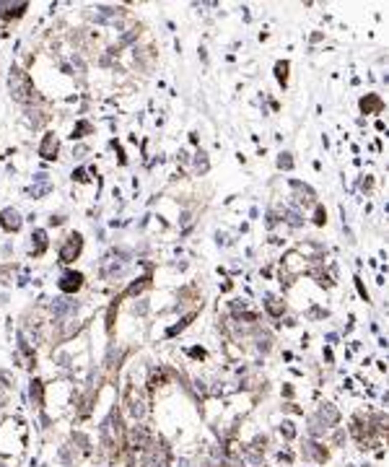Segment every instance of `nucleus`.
I'll return each instance as SVG.
<instances>
[{
	"mask_svg": "<svg viewBox=\"0 0 389 467\" xmlns=\"http://www.w3.org/2000/svg\"><path fill=\"white\" fill-rule=\"evenodd\" d=\"M11 94L16 101H31L34 99V88H31V81H29V73H24L21 68H11Z\"/></svg>",
	"mask_w": 389,
	"mask_h": 467,
	"instance_id": "1",
	"label": "nucleus"
},
{
	"mask_svg": "<svg viewBox=\"0 0 389 467\" xmlns=\"http://www.w3.org/2000/svg\"><path fill=\"white\" fill-rule=\"evenodd\" d=\"M81 252H83V236L81 234H70L62 241V247H60V262L70 265V262H76L81 257Z\"/></svg>",
	"mask_w": 389,
	"mask_h": 467,
	"instance_id": "2",
	"label": "nucleus"
},
{
	"mask_svg": "<svg viewBox=\"0 0 389 467\" xmlns=\"http://www.w3.org/2000/svg\"><path fill=\"white\" fill-rule=\"evenodd\" d=\"M81 285H83V273H76V270L62 273L60 280H57V288H60L62 294H76Z\"/></svg>",
	"mask_w": 389,
	"mask_h": 467,
	"instance_id": "3",
	"label": "nucleus"
},
{
	"mask_svg": "<svg viewBox=\"0 0 389 467\" xmlns=\"http://www.w3.org/2000/svg\"><path fill=\"white\" fill-rule=\"evenodd\" d=\"M21 224H24V218H21V213H18V210L6 208L3 213H0V226H3L6 231H18V229H21Z\"/></svg>",
	"mask_w": 389,
	"mask_h": 467,
	"instance_id": "4",
	"label": "nucleus"
},
{
	"mask_svg": "<svg viewBox=\"0 0 389 467\" xmlns=\"http://www.w3.org/2000/svg\"><path fill=\"white\" fill-rule=\"evenodd\" d=\"M39 156H42V159H47V161L57 159V138H55V132H47V135L42 138Z\"/></svg>",
	"mask_w": 389,
	"mask_h": 467,
	"instance_id": "5",
	"label": "nucleus"
},
{
	"mask_svg": "<svg viewBox=\"0 0 389 467\" xmlns=\"http://www.w3.org/2000/svg\"><path fill=\"white\" fill-rule=\"evenodd\" d=\"M26 8H29V3H0V16L18 18V16H24Z\"/></svg>",
	"mask_w": 389,
	"mask_h": 467,
	"instance_id": "6",
	"label": "nucleus"
},
{
	"mask_svg": "<svg viewBox=\"0 0 389 467\" xmlns=\"http://www.w3.org/2000/svg\"><path fill=\"white\" fill-rule=\"evenodd\" d=\"M31 239H34V244H37V247L31 249V252H34V257L44 255V249H47V234H44L42 229H37V231L31 234Z\"/></svg>",
	"mask_w": 389,
	"mask_h": 467,
	"instance_id": "7",
	"label": "nucleus"
},
{
	"mask_svg": "<svg viewBox=\"0 0 389 467\" xmlns=\"http://www.w3.org/2000/svg\"><path fill=\"white\" fill-rule=\"evenodd\" d=\"M381 106H384L381 99L374 96V94H369L366 99H361V109H363V112H381Z\"/></svg>",
	"mask_w": 389,
	"mask_h": 467,
	"instance_id": "8",
	"label": "nucleus"
},
{
	"mask_svg": "<svg viewBox=\"0 0 389 467\" xmlns=\"http://www.w3.org/2000/svg\"><path fill=\"white\" fill-rule=\"evenodd\" d=\"M91 130H94V125H91V122H86V120H81V122L73 127V140H76V138H83L86 132H91Z\"/></svg>",
	"mask_w": 389,
	"mask_h": 467,
	"instance_id": "9",
	"label": "nucleus"
},
{
	"mask_svg": "<svg viewBox=\"0 0 389 467\" xmlns=\"http://www.w3.org/2000/svg\"><path fill=\"white\" fill-rule=\"evenodd\" d=\"M275 76H278V81L286 86V81H288V62H278V65H275Z\"/></svg>",
	"mask_w": 389,
	"mask_h": 467,
	"instance_id": "10",
	"label": "nucleus"
},
{
	"mask_svg": "<svg viewBox=\"0 0 389 467\" xmlns=\"http://www.w3.org/2000/svg\"><path fill=\"white\" fill-rule=\"evenodd\" d=\"M146 285H148V278H140V283H132V285L127 288V291H125V296H135L138 291H143Z\"/></svg>",
	"mask_w": 389,
	"mask_h": 467,
	"instance_id": "11",
	"label": "nucleus"
},
{
	"mask_svg": "<svg viewBox=\"0 0 389 467\" xmlns=\"http://www.w3.org/2000/svg\"><path fill=\"white\" fill-rule=\"evenodd\" d=\"M267 311L270 314H283V304H278L275 299H267Z\"/></svg>",
	"mask_w": 389,
	"mask_h": 467,
	"instance_id": "12",
	"label": "nucleus"
},
{
	"mask_svg": "<svg viewBox=\"0 0 389 467\" xmlns=\"http://www.w3.org/2000/svg\"><path fill=\"white\" fill-rule=\"evenodd\" d=\"M195 169H197V171H208V159H205V153H197V159H195Z\"/></svg>",
	"mask_w": 389,
	"mask_h": 467,
	"instance_id": "13",
	"label": "nucleus"
},
{
	"mask_svg": "<svg viewBox=\"0 0 389 467\" xmlns=\"http://www.w3.org/2000/svg\"><path fill=\"white\" fill-rule=\"evenodd\" d=\"M278 166H280V169H291V166H293V159H291V153H280V159H278Z\"/></svg>",
	"mask_w": 389,
	"mask_h": 467,
	"instance_id": "14",
	"label": "nucleus"
},
{
	"mask_svg": "<svg viewBox=\"0 0 389 467\" xmlns=\"http://www.w3.org/2000/svg\"><path fill=\"white\" fill-rule=\"evenodd\" d=\"M325 221H327V213H325V208H322V205H316V215H314V224H316V226H322Z\"/></svg>",
	"mask_w": 389,
	"mask_h": 467,
	"instance_id": "15",
	"label": "nucleus"
},
{
	"mask_svg": "<svg viewBox=\"0 0 389 467\" xmlns=\"http://www.w3.org/2000/svg\"><path fill=\"white\" fill-rule=\"evenodd\" d=\"M286 221H288L291 226H301V224H304V221H301V215L296 213V210H288V218H286Z\"/></svg>",
	"mask_w": 389,
	"mask_h": 467,
	"instance_id": "16",
	"label": "nucleus"
},
{
	"mask_svg": "<svg viewBox=\"0 0 389 467\" xmlns=\"http://www.w3.org/2000/svg\"><path fill=\"white\" fill-rule=\"evenodd\" d=\"M73 179H78V182H88L86 169H76V171H73Z\"/></svg>",
	"mask_w": 389,
	"mask_h": 467,
	"instance_id": "17",
	"label": "nucleus"
}]
</instances>
